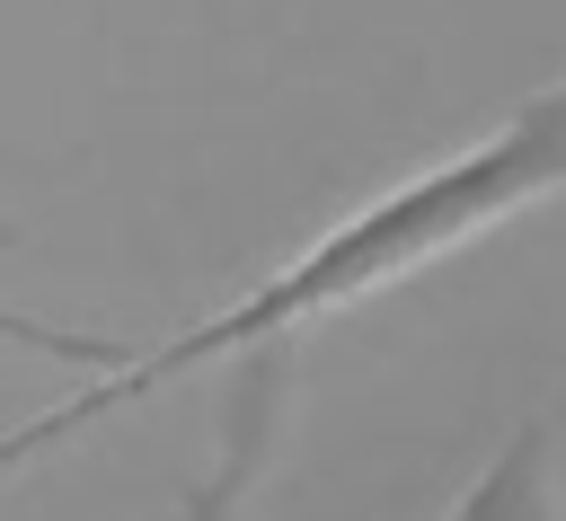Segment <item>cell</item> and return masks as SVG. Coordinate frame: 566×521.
<instances>
[{
	"mask_svg": "<svg viewBox=\"0 0 566 521\" xmlns=\"http://www.w3.org/2000/svg\"><path fill=\"white\" fill-rule=\"evenodd\" d=\"M548 194H566V71L539 79V88H531L504 124H486L478 141L442 150L433 168H416V177L380 185L371 203H354L345 221H327L310 247H292L274 274H256V283L230 291L221 309L168 327L159 344H97V336H80L71 353H88V362H106V371H97L88 389H71L62 406H44L35 424H18V433H9V468H27L35 450H53V442H71V433H88V424L159 397L168 380H186V371H203V362L283 353L292 336H310V327H327V318H345V309L416 283V274H433L442 256L495 238L504 221L539 212Z\"/></svg>",
	"mask_w": 566,
	"mask_h": 521,
	"instance_id": "1",
	"label": "cell"
},
{
	"mask_svg": "<svg viewBox=\"0 0 566 521\" xmlns=\"http://www.w3.org/2000/svg\"><path fill=\"white\" fill-rule=\"evenodd\" d=\"M442 521H566V503H557V450H548V424H539V415H531V424H513V433L486 450V468L460 486V503H451Z\"/></svg>",
	"mask_w": 566,
	"mask_h": 521,
	"instance_id": "2",
	"label": "cell"
}]
</instances>
